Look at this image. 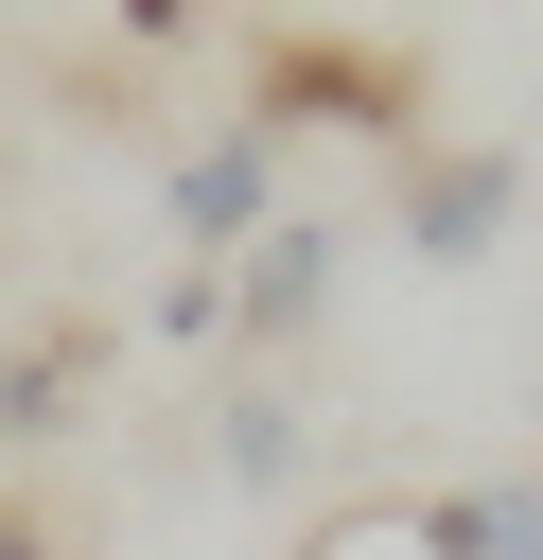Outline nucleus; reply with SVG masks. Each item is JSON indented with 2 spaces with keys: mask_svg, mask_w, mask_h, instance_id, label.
<instances>
[{
  "mask_svg": "<svg viewBox=\"0 0 543 560\" xmlns=\"http://www.w3.org/2000/svg\"><path fill=\"white\" fill-rule=\"evenodd\" d=\"M245 122H263V140H298V122H368V140L403 158V122H420V70H403V52H350V35H263V70H245Z\"/></svg>",
  "mask_w": 543,
  "mask_h": 560,
  "instance_id": "1",
  "label": "nucleus"
},
{
  "mask_svg": "<svg viewBox=\"0 0 543 560\" xmlns=\"http://www.w3.org/2000/svg\"><path fill=\"white\" fill-rule=\"evenodd\" d=\"M385 228L455 280V262H490L508 228H525V158L508 140H403V175H385Z\"/></svg>",
  "mask_w": 543,
  "mask_h": 560,
  "instance_id": "2",
  "label": "nucleus"
},
{
  "mask_svg": "<svg viewBox=\"0 0 543 560\" xmlns=\"http://www.w3.org/2000/svg\"><path fill=\"white\" fill-rule=\"evenodd\" d=\"M158 228H175V262H210V280H228V262L280 228V140H263L245 105H228L210 140H175V175H158Z\"/></svg>",
  "mask_w": 543,
  "mask_h": 560,
  "instance_id": "3",
  "label": "nucleus"
},
{
  "mask_svg": "<svg viewBox=\"0 0 543 560\" xmlns=\"http://www.w3.org/2000/svg\"><path fill=\"white\" fill-rule=\"evenodd\" d=\"M333 280H350V228H333V210H280V228L228 262V368H280V350L333 315Z\"/></svg>",
  "mask_w": 543,
  "mask_h": 560,
  "instance_id": "4",
  "label": "nucleus"
},
{
  "mask_svg": "<svg viewBox=\"0 0 543 560\" xmlns=\"http://www.w3.org/2000/svg\"><path fill=\"white\" fill-rule=\"evenodd\" d=\"M210 472H228V490H315V402H298L280 368H228V385H210Z\"/></svg>",
  "mask_w": 543,
  "mask_h": 560,
  "instance_id": "5",
  "label": "nucleus"
},
{
  "mask_svg": "<svg viewBox=\"0 0 543 560\" xmlns=\"http://www.w3.org/2000/svg\"><path fill=\"white\" fill-rule=\"evenodd\" d=\"M105 385V332L88 315H53V332H18L0 350V438H70V402Z\"/></svg>",
  "mask_w": 543,
  "mask_h": 560,
  "instance_id": "6",
  "label": "nucleus"
},
{
  "mask_svg": "<svg viewBox=\"0 0 543 560\" xmlns=\"http://www.w3.org/2000/svg\"><path fill=\"white\" fill-rule=\"evenodd\" d=\"M438 560H543V472H455L438 490Z\"/></svg>",
  "mask_w": 543,
  "mask_h": 560,
  "instance_id": "7",
  "label": "nucleus"
},
{
  "mask_svg": "<svg viewBox=\"0 0 543 560\" xmlns=\"http://www.w3.org/2000/svg\"><path fill=\"white\" fill-rule=\"evenodd\" d=\"M298 560H438V490H368V508H315Z\"/></svg>",
  "mask_w": 543,
  "mask_h": 560,
  "instance_id": "8",
  "label": "nucleus"
},
{
  "mask_svg": "<svg viewBox=\"0 0 543 560\" xmlns=\"http://www.w3.org/2000/svg\"><path fill=\"white\" fill-rule=\"evenodd\" d=\"M158 332H175V350H228V280L175 262V280H158Z\"/></svg>",
  "mask_w": 543,
  "mask_h": 560,
  "instance_id": "9",
  "label": "nucleus"
},
{
  "mask_svg": "<svg viewBox=\"0 0 543 560\" xmlns=\"http://www.w3.org/2000/svg\"><path fill=\"white\" fill-rule=\"evenodd\" d=\"M0 560H53V525H35V508H0Z\"/></svg>",
  "mask_w": 543,
  "mask_h": 560,
  "instance_id": "10",
  "label": "nucleus"
}]
</instances>
